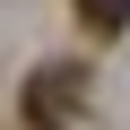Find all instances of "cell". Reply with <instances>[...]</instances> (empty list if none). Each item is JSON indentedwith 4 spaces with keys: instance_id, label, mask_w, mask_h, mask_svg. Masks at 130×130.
Segmentation results:
<instances>
[{
    "instance_id": "7a4b0ae2",
    "label": "cell",
    "mask_w": 130,
    "mask_h": 130,
    "mask_svg": "<svg viewBox=\"0 0 130 130\" xmlns=\"http://www.w3.org/2000/svg\"><path fill=\"white\" fill-rule=\"evenodd\" d=\"M70 9H78L87 35H121V26H130V0H70Z\"/></svg>"
},
{
    "instance_id": "6da1fadb",
    "label": "cell",
    "mask_w": 130,
    "mask_h": 130,
    "mask_svg": "<svg viewBox=\"0 0 130 130\" xmlns=\"http://www.w3.org/2000/svg\"><path fill=\"white\" fill-rule=\"evenodd\" d=\"M87 113V70H78V61H43V70L18 87V121L26 130H70Z\"/></svg>"
}]
</instances>
